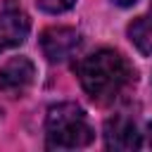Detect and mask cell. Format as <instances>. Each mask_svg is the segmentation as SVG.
Masks as SVG:
<instances>
[{
	"mask_svg": "<svg viewBox=\"0 0 152 152\" xmlns=\"http://www.w3.org/2000/svg\"><path fill=\"white\" fill-rule=\"evenodd\" d=\"M114 5H119V7H131V5H135L138 0H112Z\"/></svg>",
	"mask_w": 152,
	"mask_h": 152,
	"instance_id": "10",
	"label": "cell"
},
{
	"mask_svg": "<svg viewBox=\"0 0 152 152\" xmlns=\"http://www.w3.org/2000/svg\"><path fill=\"white\" fill-rule=\"evenodd\" d=\"M36 78V66L28 57H12L0 66V93L7 97H21Z\"/></svg>",
	"mask_w": 152,
	"mask_h": 152,
	"instance_id": "3",
	"label": "cell"
},
{
	"mask_svg": "<svg viewBox=\"0 0 152 152\" xmlns=\"http://www.w3.org/2000/svg\"><path fill=\"white\" fill-rule=\"evenodd\" d=\"M95 138L93 126L83 107L74 102H62L48 109L45 116V145L48 150H78L90 145Z\"/></svg>",
	"mask_w": 152,
	"mask_h": 152,
	"instance_id": "2",
	"label": "cell"
},
{
	"mask_svg": "<svg viewBox=\"0 0 152 152\" xmlns=\"http://www.w3.org/2000/svg\"><path fill=\"white\" fill-rule=\"evenodd\" d=\"M40 10L50 12V14H59V12H66L76 5V0H38Z\"/></svg>",
	"mask_w": 152,
	"mask_h": 152,
	"instance_id": "8",
	"label": "cell"
},
{
	"mask_svg": "<svg viewBox=\"0 0 152 152\" xmlns=\"http://www.w3.org/2000/svg\"><path fill=\"white\" fill-rule=\"evenodd\" d=\"M104 145L109 150H119V152H131V150L142 147L135 121L124 116V114H116V116L107 119V124H104Z\"/></svg>",
	"mask_w": 152,
	"mask_h": 152,
	"instance_id": "6",
	"label": "cell"
},
{
	"mask_svg": "<svg viewBox=\"0 0 152 152\" xmlns=\"http://www.w3.org/2000/svg\"><path fill=\"white\" fill-rule=\"evenodd\" d=\"M81 45V33L69 26H52L45 28L40 36V50L50 62H64L69 59Z\"/></svg>",
	"mask_w": 152,
	"mask_h": 152,
	"instance_id": "4",
	"label": "cell"
},
{
	"mask_svg": "<svg viewBox=\"0 0 152 152\" xmlns=\"http://www.w3.org/2000/svg\"><path fill=\"white\" fill-rule=\"evenodd\" d=\"M145 147H150L152 150V121L147 124V133H145V142H142Z\"/></svg>",
	"mask_w": 152,
	"mask_h": 152,
	"instance_id": "9",
	"label": "cell"
},
{
	"mask_svg": "<svg viewBox=\"0 0 152 152\" xmlns=\"http://www.w3.org/2000/svg\"><path fill=\"white\" fill-rule=\"evenodd\" d=\"M128 38L142 55H152V17H138L128 26Z\"/></svg>",
	"mask_w": 152,
	"mask_h": 152,
	"instance_id": "7",
	"label": "cell"
},
{
	"mask_svg": "<svg viewBox=\"0 0 152 152\" xmlns=\"http://www.w3.org/2000/svg\"><path fill=\"white\" fill-rule=\"evenodd\" d=\"M28 28H31V21L26 12L12 2L5 5L0 10V52L21 45L28 36Z\"/></svg>",
	"mask_w": 152,
	"mask_h": 152,
	"instance_id": "5",
	"label": "cell"
},
{
	"mask_svg": "<svg viewBox=\"0 0 152 152\" xmlns=\"http://www.w3.org/2000/svg\"><path fill=\"white\" fill-rule=\"evenodd\" d=\"M76 76L93 102L109 104L133 83L135 71L121 52L102 48L86 55L76 64Z\"/></svg>",
	"mask_w": 152,
	"mask_h": 152,
	"instance_id": "1",
	"label": "cell"
}]
</instances>
